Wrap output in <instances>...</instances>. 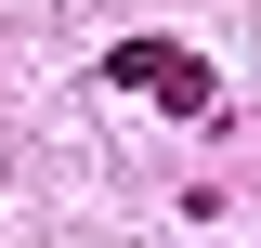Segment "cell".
<instances>
[{
  "instance_id": "obj_1",
  "label": "cell",
  "mask_w": 261,
  "mask_h": 248,
  "mask_svg": "<svg viewBox=\"0 0 261 248\" xmlns=\"http://www.w3.org/2000/svg\"><path fill=\"white\" fill-rule=\"evenodd\" d=\"M105 92H144V105H183V118H222V79H209L183 39H118V53H105Z\"/></svg>"
}]
</instances>
